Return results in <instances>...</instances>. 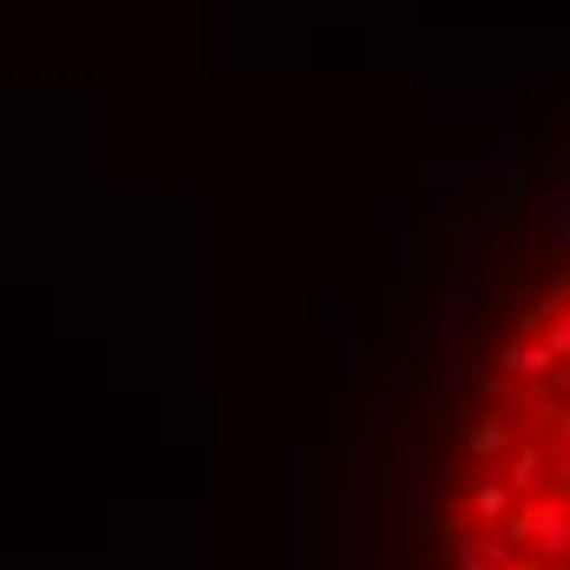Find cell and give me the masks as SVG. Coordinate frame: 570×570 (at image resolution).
<instances>
[{"label": "cell", "mask_w": 570, "mask_h": 570, "mask_svg": "<svg viewBox=\"0 0 570 570\" xmlns=\"http://www.w3.org/2000/svg\"><path fill=\"white\" fill-rule=\"evenodd\" d=\"M433 524L446 570H570V249L465 381Z\"/></svg>", "instance_id": "1"}]
</instances>
